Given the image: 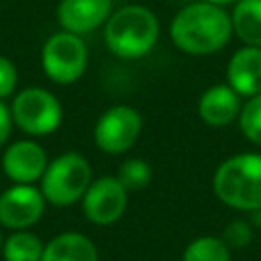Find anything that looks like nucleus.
<instances>
[{"label": "nucleus", "instance_id": "f257e3e1", "mask_svg": "<svg viewBox=\"0 0 261 261\" xmlns=\"http://www.w3.org/2000/svg\"><path fill=\"white\" fill-rule=\"evenodd\" d=\"M171 43L188 55H210L232 37L230 14L216 4L198 0L175 12L169 24Z\"/></svg>", "mask_w": 261, "mask_h": 261}, {"label": "nucleus", "instance_id": "f03ea898", "mask_svg": "<svg viewBox=\"0 0 261 261\" xmlns=\"http://www.w3.org/2000/svg\"><path fill=\"white\" fill-rule=\"evenodd\" d=\"M159 39V18L143 4H128L114 10L104 22V43L120 59L145 57Z\"/></svg>", "mask_w": 261, "mask_h": 261}, {"label": "nucleus", "instance_id": "7ed1b4c3", "mask_svg": "<svg viewBox=\"0 0 261 261\" xmlns=\"http://www.w3.org/2000/svg\"><path fill=\"white\" fill-rule=\"evenodd\" d=\"M212 190L232 210H261V153H239L224 159L214 171Z\"/></svg>", "mask_w": 261, "mask_h": 261}, {"label": "nucleus", "instance_id": "20e7f679", "mask_svg": "<svg viewBox=\"0 0 261 261\" xmlns=\"http://www.w3.org/2000/svg\"><path fill=\"white\" fill-rule=\"evenodd\" d=\"M39 181L47 204L65 208L80 202L86 194L92 184V167L82 153L65 151L47 163Z\"/></svg>", "mask_w": 261, "mask_h": 261}, {"label": "nucleus", "instance_id": "39448f33", "mask_svg": "<svg viewBox=\"0 0 261 261\" xmlns=\"http://www.w3.org/2000/svg\"><path fill=\"white\" fill-rule=\"evenodd\" d=\"M10 114L14 126L24 135L45 137L61 126L63 106L53 92L41 86H31L16 92L10 104Z\"/></svg>", "mask_w": 261, "mask_h": 261}, {"label": "nucleus", "instance_id": "423d86ee", "mask_svg": "<svg viewBox=\"0 0 261 261\" xmlns=\"http://www.w3.org/2000/svg\"><path fill=\"white\" fill-rule=\"evenodd\" d=\"M41 67L53 84H75L86 73L88 47L80 35L57 31L41 47Z\"/></svg>", "mask_w": 261, "mask_h": 261}, {"label": "nucleus", "instance_id": "0eeeda50", "mask_svg": "<svg viewBox=\"0 0 261 261\" xmlns=\"http://www.w3.org/2000/svg\"><path fill=\"white\" fill-rule=\"evenodd\" d=\"M143 130V116L137 108L116 104L106 108L94 124V145L108 155L126 153Z\"/></svg>", "mask_w": 261, "mask_h": 261}, {"label": "nucleus", "instance_id": "6e6552de", "mask_svg": "<svg viewBox=\"0 0 261 261\" xmlns=\"http://www.w3.org/2000/svg\"><path fill=\"white\" fill-rule=\"evenodd\" d=\"M128 190L118 181L116 175H102L92 179L86 194L82 196L84 216L96 226L114 224L126 210Z\"/></svg>", "mask_w": 261, "mask_h": 261}, {"label": "nucleus", "instance_id": "1a4fd4ad", "mask_svg": "<svg viewBox=\"0 0 261 261\" xmlns=\"http://www.w3.org/2000/svg\"><path fill=\"white\" fill-rule=\"evenodd\" d=\"M47 200L35 184H12L0 194V226L27 230L37 224L45 212Z\"/></svg>", "mask_w": 261, "mask_h": 261}, {"label": "nucleus", "instance_id": "9d476101", "mask_svg": "<svg viewBox=\"0 0 261 261\" xmlns=\"http://www.w3.org/2000/svg\"><path fill=\"white\" fill-rule=\"evenodd\" d=\"M2 171L12 184H35L41 179L49 157L47 151L33 139H18L2 153Z\"/></svg>", "mask_w": 261, "mask_h": 261}, {"label": "nucleus", "instance_id": "9b49d317", "mask_svg": "<svg viewBox=\"0 0 261 261\" xmlns=\"http://www.w3.org/2000/svg\"><path fill=\"white\" fill-rule=\"evenodd\" d=\"M110 14L112 0H61L57 4V22L61 31L80 37L104 27Z\"/></svg>", "mask_w": 261, "mask_h": 261}, {"label": "nucleus", "instance_id": "f8f14e48", "mask_svg": "<svg viewBox=\"0 0 261 261\" xmlns=\"http://www.w3.org/2000/svg\"><path fill=\"white\" fill-rule=\"evenodd\" d=\"M226 84L241 96L251 98L261 92V47L243 45L226 63Z\"/></svg>", "mask_w": 261, "mask_h": 261}, {"label": "nucleus", "instance_id": "ddd939ff", "mask_svg": "<svg viewBox=\"0 0 261 261\" xmlns=\"http://www.w3.org/2000/svg\"><path fill=\"white\" fill-rule=\"evenodd\" d=\"M241 96L228 84H214L206 88L198 100V116L214 128L228 126L239 118Z\"/></svg>", "mask_w": 261, "mask_h": 261}, {"label": "nucleus", "instance_id": "4468645a", "mask_svg": "<svg viewBox=\"0 0 261 261\" xmlns=\"http://www.w3.org/2000/svg\"><path fill=\"white\" fill-rule=\"evenodd\" d=\"M41 261H100V257L92 239L75 230H65L45 243Z\"/></svg>", "mask_w": 261, "mask_h": 261}, {"label": "nucleus", "instance_id": "2eb2a0df", "mask_svg": "<svg viewBox=\"0 0 261 261\" xmlns=\"http://www.w3.org/2000/svg\"><path fill=\"white\" fill-rule=\"evenodd\" d=\"M232 35L243 45L261 47V0H237L230 12Z\"/></svg>", "mask_w": 261, "mask_h": 261}, {"label": "nucleus", "instance_id": "dca6fc26", "mask_svg": "<svg viewBox=\"0 0 261 261\" xmlns=\"http://www.w3.org/2000/svg\"><path fill=\"white\" fill-rule=\"evenodd\" d=\"M43 249L45 243L27 228V230H12V234L4 237L0 255L4 257V261H41Z\"/></svg>", "mask_w": 261, "mask_h": 261}, {"label": "nucleus", "instance_id": "f3484780", "mask_svg": "<svg viewBox=\"0 0 261 261\" xmlns=\"http://www.w3.org/2000/svg\"><path fill=\"white\" fill-rule=\"evenodd\" d=\"M181 261H230V249L220 237L204 234L188 243Z\"/></svg>", "mask_w": 261, "mask_h": 261}, {"label": "nucleus", "instance_id": "a211bd4d", "mask_svg": "<svg viewBox=\"0 0 261 261\" xmlns=\"http://www.w3.org/2000/svg\"><path fill=\"white\" fill-rule=\"evenodd\" d=\"M151 165L145 161V159H139V157H128L120 163L118 171H116V177L118 181L128 190V192H137V190H143L149 181H151Z\"/></svg>", "mask_w": 261, "mask_h": 261}, {"label": "nucleus", "instance_id": "6ab92c4d", "mask_svg": "<svg viewBox=\"0 0 261 261\" xmlns=\"http://www.w3.org/2000/svg\"><path fill=\"white\" fill-rule=\"evenodd\" d=\"M239 126L247 141L261 147V92L251 96L239 112Z\"/></svg>", "mask_w": 261, "mask_h": 261}, {"label": "nucleus", "instance_id": "aec40b11", "mask_svg": "<svg viewBox=\"0 0 261 261\" xmlns=\"http://www.w3.org/2000/svg\"><path fill=\"white\" fill-rule=\"evenodd\" d=\"M228 249H243L253 241V228L247 220H232L224 226L220 237Z\"/></svg>", "mask_w": 261, "mask_h": 261}, {"label": "nucleus", "instance_id": "412c9836", "mask_svg": "<svg viewBox=\"0 0 261 261\" xmlns=\"http://www.w3.org/2000/svg\"><path fill=\"white\" fill-rule=\"evenodd\" d=\"M16 84H18V69H16V65L8 57L0 55V100L12 96L14 90H16Z\"/></svg>", "mask_w": 261, "mask_h": 261}, {"label": "nucleus", "instance_id": "4be33fe9", "mask_svg": "<svg viewBox=\"0 0 261 261\" xmlns=\"http://www.w3.org/2000/svg\"><path fill=\"white\" fill-rule=\"evenodd\" d=\"M12 128H14V122H12L10 106H6L4 100H0V147H4L8 143Z\"/></svg>", "mask_w": 261, "mask_h": 261}, {"label": "nucleus", "instance_id": "5701e85b", "mask_svg": "<svg viewBox=\"0 0 261 261\" xmlns=\"http://www.w3.org/2000/svg\"><path fill=\"white\" fill-rule=\"evenodd\" d=\"M204 2H210V4H216V6H228V4H234L237 0H204Z\"/></svg>", "mask_w": 261, "mask_h": 261}, {"label": "nucleus", "instance_id": "b1692460", "mask_svg": "<svg viewBox=\"0 0 261 261\" xmlns=\"http://www.w3.org/2000/svg\"><path fill=\"white\" fill-rule=\"evenodd\" d=\"M2 245H4V234H2V230H0V253H2Z\"/></svg>", "mask_w": 261, "mask_h": 261}]
</instances>
